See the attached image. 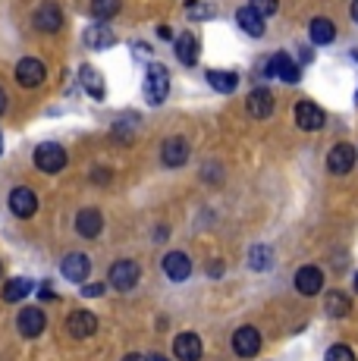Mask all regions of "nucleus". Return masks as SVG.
<instances>
[{"label":"nucleus","instance_id":"f257e3e1","mask_svg":"<svg viewBox=\"0 0 358 361\" xmlns=\"http://www.w3.org/2000/svg\"><path fill=\"white\" fill-rule=\"evenodd\" d=\"M170 94V73L167 66L161 63H151L148 73H144V98L148 104H163Z\"/></svg>","mask_w":358,"mask_h":361},{"label":"nucleus","instance_id":"f03ea898","mask_svg":"<svg viewBox=\"0 0 358 361\" xmlns=\"http://www.w3.org/2000/svg\"><path fill=\"white\" fill-rule=\"evenodd\" d=\"M139 280H142V267L135 261H129V258L116 261L113 267H110V274H107V283L116 289V293H129V289H135V283Z\"/></svg>","mask_w":358,"mask_h":361},{"label":"nucleus","instance_id":"7ed1b4c3","mask_svg":"<svg viewBox=\"0 0 358 361\" xmlns=\"http://www.w3.org/2000/svg\"><path fill=\"white\" fill-rule=\"evenodd\" d=\"M35 166L41 173H60L66 166V151L57 142H41L35 148Z\"/></svg>","mask_w":358,"mask_h":361},{"label":"nucleus","instance_id":"20e7f679","mask_svg":"<svg viewBox=\"0 0 358 361\" xmlns=\"http://www.w3.org/2000/svg\"><path fill=\"white\" fill-rule=\"evenodd\" d=\"M292 114H295V126L302 132H318V129H323V123H327V114H323L314 101H299Z\"/></svg>","mask_w":358,"mask_h":361},{"label":"nucleus","instance_id":"39448f33","mask_svg":"<svg viewBox=\"0 0 358 361\" xmlns=\"http://www.w3.org/2000/svg\"><path fill=\"white\" fill-rule=\"evenodd\" d=\"M10 211H13V217H35V211H38V198H35V192L29 189V185H16V189L10 192Z\"/></svg>","mask_w":358,"mask_h":361},{"label":"nucleus","instance_id":"423d86ee","mask_svg":"<svg viewBox=\"0 0 358 361\" xmlns=\"http://www.w3.org/2000/svg\"><path fill=\"white\" fill-rule=\"evenodd\" d=\"M44 327H47V317H44V311H41V308H23V311H19V317H16L19 336L35 339V336L44 333Z\"/></svg>","mask_w":358,"mask_h":361},{"label":"nucleus","instance_id":"0eeeda50","mask_svg":"<svg viewBox=\"0 0 358 361\" xmlns=\"http://www.w3.org/2000/svg\"><path fill=\"white\" fill-rule=\"evenodd\" d=\"M60 274H63L70 283H85L88 274H92V261H88V255L73 252L60 261Z\"/></svg>","mask_w":358,"mask_h":361},{"label":"nucleus","instance_id":"6e6552de","mask_svg":"<svg viewBox=\"0 0 358 361\" xmlns=\"http://www.w3.org/2000/svg\"><path fill=\"white\" fill-rule=\"evenodd\" d=\"M352 166H355V148L352 145H333V148L327 151V170L333 173V176H346Z\"/></svg>","mask_w":358,"mask_h":361},{"label":"nucleus","instance_id":"1a4fd4ad","mask_svg":"<svg viewBox=\"0 0 358 361\" xmlns=\"http://www.w3.org/2000/svg\"><path fill=\"white\" fill-rule=\"evenodd\" d=\"M44 75H47V69H44V63L41 60H35V57H23L16 63V82L23 88H35V85H41L44 82Z\"/></svg>","mask_w":358,"mask_h":361},{"label":"nucleus","instance_id":"9d476101","mask_svg":"<svg viewBox=\"0 0 358 361\" xmlns=\"http://www.w3.org/2000/svg\"><path fill=\"white\" fill-rule=\"evenodd\" d=\"M32 23H35L38 32L54 35V32L63 29V10H60L57 4H41L35 10V19H32Z\"/></svg>","mask_w":358,"mask_h":361},{"label":"nucleus","instance_id":"9b49d317","mask_svg":"<svg viewBox=\"0 0 358 361\" xmlns=\"http://www.w3.org/2000/svg\"><path fill=\"white\" fill-rule=\"evenodd\" d=\"M161 161H163V166H170V170L185 166V161H189V142H185L183 135L167 138V142H163V148H161Z\"/></svg>","mask_w":358,"mask_h":361},{"label":"nucleus","instance_id":"f8f14e48","mask_svg":"<svg viewBox=\"0 0 358 361\" xmlns=\"http://www.w3.org/2000/svg\"><path fill=\"white\" fill-rule=\"evenodd\" d=\"M233 349L239 358H254L261 352V333L254 327H239L233 333Z\"/></svg>","mask_w":358,"mask_h":361},{"label":"nucleus","instance_id":"ddd939ff","mask_svg":"<svg viewBox=\"0 0 358 361\" xmlns=\"http://www.w3.org/2000/svg\"><path fill=\"white\" fill-rule=\"evenodd\" d=\"M271 75H277L280 82H289V85H295V82L302 79V69L295 66V60L289 57L286 51H277L271 57Z\"/></svg>","mask_w":358,"mask_h":361},{"label":"nucleus","instance_id":"4468645a","mask_svg":"<svg viewBox=\"0 0 358 361\" xmlns=\"http://www.w3.org/2000/svg\"><path fill=\"white\" fill-rule=\"evenodd\" d=\"M295 289H299L302 295H318L321 289H323L321 267H314V264H305V267H299V274H295Z\"/></svg>","mask_w":358,"mask_h":361},{"label":"nucleus","instance_id":"2eb2a0df","mask_svg":"<svg viewBox=\"0 0 358 361\" xmlns=\"http://www.w3.org/2000/svg\"><path fill=\"white\" fill-rule=\"evenodd\" d=\"M101 230H104V217H101V211H94V207L79 211V217H75V233H79L82 239H98Z\"/></svg>","mask_w":358,"mask_h":361},{"label":"nucleus","instance_id":"dca6fc26","mask_svg":"<svg viewBox=\"0 0 358 361\" xmlns=\"http://www.w3.org/2000/svg\"><path fill=\"white\" fill-rule=\"evenodd\" d=\"M94 330H98V317L92 311H73L70 321H66V333L73 339H88Z\"/></svg>","mask_w":358,"mask_h":361},{"label":"nucleus","instance_id":"f3484780","mask_svg":"<svg viewBox=\"0 0 358 361\" xmlns=\"http://www.w3.org/2000/svg\"><path fill=\"white\" fill-rule=\"evenodd\" d=\"M163 274H167L173 283L189 280V274H192V261H189V255H185V252H170L167 258H163Z\"/></svg>","mask_w":358,"mask_h":361},{"label":"nucleus","instance_id":"a211bd4d","mask_svg":"<svg viewBox=\"0 0 358 361\" xmlns=\"http://www.w3.org/2000/svg\"><path fill=\"white\" fill-rule=\"evenodd\" d=\"M173 355L179 361H198L202 358V339L195 333H179L173 339Z\"/></svg>","mask_w":358,"mask_h":361},{"label":"nucleus","instance_id":"6ab92c4d","mask_svg":"<svg viewBox=\"0 0 358 361\" xmlns=\"http://www.w3.org/2000/svg\"><path fill=\"white\" fill-rule=\"evenodd\" d=\"M79 82H82V88L88 92V98H94V101H104V94H107V85H104V75L98 73L94 66H82L79 69Z\"/></svg>","mask_w":358,"mask_h":361},{"label":"nucleus","instance_id":"aec40b11","mask_svg":"<svg viewBox=\"0 0 358 361\" xmlns=\"http://www.w3.org/2000/svg\"><path fill=\"white\" fill-rule=\"evenodd\" d=\"M245 110H249L254 120H267L273 114V94L267 88H254L249 94V101H245Z\"/></svg>","mask_w":358,"mask_h":361},{"label":"nucleus","instance_id":"412c9836","mask_svg":"<svg viewBox=\"0 0 358 361\" xmlns=\"http://www.w3.org/2000/svg\"><path fill=\"white\" fill-rule=\"evenodd\" d=\"M236 23L242 25V32H249L252 38H261V35L267 32V25H264V19L258 16V13L252 10V6H242V10H236Z\"/></svg>","mask_w":358,"mask_h":361},{"label":"nucleus","instance_id":"4be33fe9","mask_svg":"<svg viewBox=\"0 0 358 361\" xmlns=\"http://www.w3.org/2000/svg\"><path fill=\"white\" fill-rule=\"evenodd\" d=\"M308 38H311L314 44H330V41L336 38V25L330 23L327 16L311 19V25H308Z\"/></svg>","mask_w":358,"mask_h":361},{"label":"nucleus","instance_id":"5701e85b","mask_svg":"<svg viewBox=\"0 0 358 361\" xmlns=\"http://www.w3.org/2000/svg\"><path fill=\"white\" fill-rule=\"evenodd\" d=\"M82 41H85L92 51H104V47L113 44V32H110L107 25H88L85 35H82Z\"/></svg>","mask_w":358,"mask_h":361},{"label":"nucleus","instance_id":"b1692460","mask_svg":"<svg viewBox=\"0 0 358 361\" xmlns=\"http://www.w3.org/2000/svg\"><path fill=\"white\" fill-rule=\"evenodd\" d=\"M176 57H179V63H185V66L198 63V38L195 35H179L176 38Z\"/></svg>","mask_w":358,"mask_h":361},{"label":"nucleus","instance_id":"393cba45","mask_svg":"<svg viewBox=\"0 0 358 361\" xmlns=\"http://www.w3.org/2000/svg\"><path fill=\"white\" fill-rule=\"evenodd\" d=\"M208 85L214 88V92H220V94H230V92H236L239 75L236 73H226V69H211V73H208Z\"/></svg>","mask_w":358,"mask_h":361},{"label":"nucleus","instance_id":"a878e982","mask_svg":"<svg viewBox=\"0 0 358 361\" xmlns=\"http://www.w3.org/2000/svg\"><path fill=\"white\" fill-rule=\"evenodd\" d=\"M29 293H32V280H29V276H13V280L4 286V302H10V305L13 302H23Z\"/></svg>","mask_w":358,"mask_h":361},{"label":"nucleus","instance_id":"bb28decb","mask_svg":"<svg viewBox=\"0 0 358 361\" xmlns=\"http://www.w3.org/2000/svg\"><path fill=\"white\" fill-rule=\"evenodd\" d=\"M349 298L342 295V293H330L327 295V302H323V311H327V317H346L349 314Z\"/></svg>","mask_w":358,"mask_h":361},{"label":"nucleus","instance_id":"cd10ccee","mask_svg":"<svg viewBox=\"0 0 358 361\" xmlns=\"http://www.w3.org/2000/svg\"><path fill=\"white\" fill-rule=\"evenodd\" d=\"M116 13H120V0H92V16L98 23H107Z\"/></svg>","mask_w":358,"mask_h":361},{"label":"nucleus","instance_id":"c85d7f7f","mask_svg":"<svg viewBox=\"0 0 358 361\" xmlns=\"http://www.w3.org/2000/svg\"><path fill=\"white\" fill-rule=\"evenodd\" d=\"M249 264H252V270H271L273 252L267 245H254L252 252H249Z\"/></svg>","mask_w":358,"mask_h":361},{"label":"nucleus","instance_id":"c756f323","mask_svg":"<svg viewBox=\"0 0 358 361\" xmlns=\"http://www.w3.org/2000/svg\"><path fill=\"white\" fill-rule=\"evenodd\" d=\"M185 16L192 19H208L211 16V6L204 0H185Z\"/></svg>","mask_w":358,"mask_h":361},{"label":"nucleus","instance_id":"7c9ffc66","mask_svg":"<svg viewBox=\"0 0 358 361\" xmlns=\"http://www.w3.org/2000/svg\"><path fill=\"white\" fill-rule=\"evenodd\" d=\"M323 361H355V352L349 345H330Z\"/></svg>","mask_w":358,"mask_h":361},{"label":"nucleus","instance_id":"2f4dec72","mask_svg":"<svg viewBox=\"0 0 358 361\" xmlns=\"http://www.w3.org/2000/svg\"><path fill=\"white\" fill-rule=\"evenodd\" d=\"M249 6H252L254 13H258L261 19H264V16H273V13H277L280 0H249Z\"/></svg>","mask_w":358,"mask_h":361},{"label":"nucleus","instance_id":"473e14b6","mask_svg":"<svg viewBox=\"0 0 358 361\" xmlns=\"http://www.w3.org/2000/svg\"><path fill=\"white\" fill-rule=\"evenodd\" d=\"M82 295L98 298V295H104V286H101V283H85V286H82Z\"/></svg>","mask_w":358,"mask_h":361},{"label":"nucleus","instance_id":"72a5a7b5","mask_svg":"<svg viewBox=\"0 0 358 361\" xmlns=\"http://www.w3.org/2000/svg\"><path fill=\"white\" fill-rule=\"evenodd\" d=\"M38 298H44V302H47V298H54V286H51V283H41Z\"/></svg>","mask_w":358,"mask_h":361},{"label":"nucleus","instance_id":"f704fd0d","mask_svg":"<svg viewBox=\"0 0 358 361\" xmlns=\"http://www.w3.org/2000/svg\"><path fill=\"white\" fill-rule=\"evenodd\" d=\"M208 276H223V264H220V261L208 264Z\"/></svg>","mask_w":358,"mask_h":361},{"label":"nucleus","instance_id":"c9c22d12","mask_svg":"<svg viewBox=\"0 0 358 361\" xmlns=\"http://www.w3.org/2000/svg\"><path fill=\"white\" fill-rule=\"evenodd\" d=\"M92 179H94V183H107L110 173H107V170H94V173H92Z\"/></svg>","mask_w":358,"mask_h":361},{"label":"nucleus","instance_id":"e433bc0d","mask_svg":"<svg viewBox=\"0 0 358 361\" xmlns=\"http://www.w3.org/2000/svg\"><path fill=\"white\" fill-rule=\"evenodd\" d=\"M6 110V92H4V85H0V114Z\"/></svg>","mask_w":358,"mask_h":361},{"label":"nucleus","instance_id":"4c0bfd02","mask_svg":"<svg viewBox=\"0 0 358 361\" xmlns=\"http://www.w3.org/2000/svg\"><path fill=\"white\" fill-rule=\"evenodd\" d=\"M123 361H148V358H144V355H139V352H132V355H126Z\"/></svg>","mask_w":358,"mask_h":361},{"label":"nucleus","instance_id":"58836bf2","mask_svg":"<svg viewBox=\"0 0 358 361\" xmlns=\"http://www.w3.org/2000/svg\"><path fill=\"white\" fill-rule=\"evenodd\" d=\"M352 19L358 23V0H352Z\"/></svg>","mask_w":358,"mask_h":361},{"label":"nucleus","instance_id":"ea45409f","mask_svg":"<svg viewBox=\"0 0 358 361\" xmlns=\"http://www.w3.org/2000/svg\"><path fill=\"white\" fill-rule=\"evenodd\" d=\"M0 154H4V135H0Z\"/></svg>","mask_w":358,"mask_h":361},{"label":"nucleus","instance_id":"a19ab883","mask_svg":"<svg viewBox=\"0 0 358 361\" xmlns=\"http://www.w3.org/2000/svg\"><path fill=\"white\" fill-rule=\"evenodd\" d=\"M151 361H167V358H161V355H154V358H151Z\"/></svg>","mask_w":358,"mask_h":361},{"label":"nucleus","instance_id":"79ce46f5","mask_svg":"<svg viewBox=\"0 0 358 361\" xmlns=\"http://www.w3.org/2000/svg\"><path fill=\"white\" fill-rule=\"evenodd\" d=\"M355 293H358V274H355Z\"/></svg>","mask_w":358,"mask_h":361},{"label":"nucleus","instance_id":"37998d69","mask_svg":"<svg viewBox=\"0 0 358 361\" xmlns=\"http://www.w3.org/2000/svg\"><path fill=\"white\" fill-rule=\"evenodd\" d=\"M0 274H4V264H0Z\"/></svg>","mask_w":358,"mask_h":361},{"label":"nucleus","instance_id":"c03bdc74","mask_svg":"<svg viewBox=\"0 0 358 361\" xmlns=\"http://www.w3.org/2000/svg\"><path fill=\"white\" fill-rule=\"evenodd\" d=\"M355 101H358V94H355Z\"/></svg>","mask_w":358,"mask_h":361}]
</instances>
